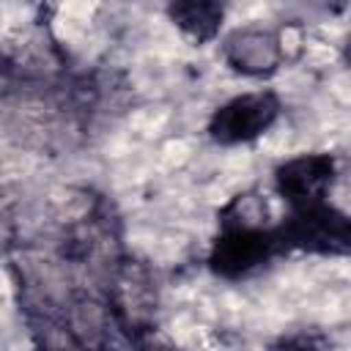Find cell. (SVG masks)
Here are the masks:
<instances>
[{"mask_svg":"<svg viewBox=\"0 0 351 351\" xmlns=\"http://www.w3.org/2000/svg\"><path fill=\"white\" fill-rule=\"evenodd\" d=\"M280 115V101L269 90L241 93L225 101L208 123V134L219 145H239L261 137Z\"/></svg>","mask_w":351,"mask_h":351,"instance_id":"cell-1","label":"cell"},{"mask_svg":"<svg viewBox=\"0 0 351 351\" xmlns=\"http://www.w3.org/2000/svg\"><path fill=\"white\" fill-rule=\"evenodd\" d=\"M277 236L282 241V250L299 247L310 252L335 255L348 250V219L346 214L335 211L321 200L293 208V217L277 230Z\"/></svg>","mask_w":351,"mask_h":351,"instance_id":"cell-2","label":"cell"},{"mask_svg":"<svg viewBox=\"0 0 351 351\" xmlns=\"http://www.w3.org/2000/svg\"><path fill=\"white\" fill-rule=\"evenodd\" d=\"M282 250L277 230H266L252 222L228 225L211 252V266L222 277H244L263 266L274 252Z\"/></svg>","mask_w":351,"mask_h":351,"instance_id":"cell-3","label":"cell"},{"mask_svg":"<svg viewBox=\"0 0 351 351\" xmlns=\"http://www.w3.org/2000/svg\"><path fill=\"white\" fill-rule=\"evenodd\" d=\"M335 176V162L326 154H307V156H296L285 165H280L277 170V186L280 195L293 206H310V203H321L329 184Z\"/></svg>","mask_w":351,"mask_h":351,"instance_id":"cell-4","label":"cell"},{"mask_svg":"<svg viewBox=\"0 0 351 351\" xmlns=\"http://www.w3.org/2000/svg\"><path fill=\"white\" fill-rule=\"evenodd\" d=\"M228 60L244 74H263L271 71L280 60V47L271 33L263 30H244L228 41Z\"/></svg>","mask_w":351,"mask_h":351,"instance_id":"cell-5","label":"cell"},{"mask_svg":"<svg viewBox=\"0 0 351 351\" xmlns=\"http://www.w3.org/2000/svg\"><path fill=\"white\" fill-rule=\"evenodd\" d=\"M170 19L192 41H211L225 19V0H170Z\"/></svg>","mask_w":351,"mask_h":351,"instance_id":"cell-6","label":"cell"}]
</instances>
